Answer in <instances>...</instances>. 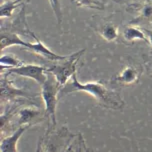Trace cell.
Here are the masks:
<instances>
[{
  "mask_svg": "<svg viewBox=\"0 0 152 152\" xmlns=\"http://www.w3.org/2000/svg\"><path fill=\"white\" fill-rule=\"evenodd\" d=\"M76 91H82L90 94L91 96H93V98L96 99L99 105L108 109L119 110L124 106V100L118 91L109 89L100 81L80 83L77 79L76 73L72 75L70 82L67 83L60 90L59 98Z\"/></svg>",
  "mask_w": 152,
  "mask_h": 152,
  "instance_id": "cell-1",
  "label": "cell"
},
{
  "mask_svg": "<svg viewBox=\"0 0 152 152\" xmlns=\"http://www.w3.org/2000/svg\"><path fill=\"white\" fill-rule=\"evenodd\" d=\"M74 135L66 126L57 131L48 128L38 142L36 152H63Z\"/></svg>",
  "mask_w": 152,
  "mask_h": 152,
  "instance_id": "cell-2",
  "label": "cell"
},
{
  "mask_svg": "<svg viewBox=\"0 0 152 152\" xmlns=\"http://www.w3.org/2000/svg\"><path fill=\"white\" fill-rule=\"evenodd\" d=\"M41 86L42 89L40 95L44 102L46 118L50 120L49 129L56 130V106L57 101L59 99V92L61 90V87L58 85L54 76L51 73H48L47 80Z\"/></svg>",
  "mask_w": 152,
  "mask_h": 152,
  "instance_id": "cell-3",
  "label": "cell"
},
{
  "mask_svg": "<svg viewBox=\"0 0 152 152\" xmlns=\"http://www.w3.org/2000/svg\"><path fill=\"white\" fill-rule=\"evenodd\" d=\"M84 52H85V49L77 51L73 54H70L63 60L56 61L55 65L48 67V73H51L54 76L56 82L58 83L61 89L66 85L67 81L72 77V75L76 73L77 63L79 61L80 56Z\"/></svg>",
  "mask_w": 152,
  "mask_h": 152,
  "instance_id": "cell-4",
  "label": "cell"
},
{
  "mask_svg": "<svg viewBox=\"0 0 152 152\" xmlns=\"http://www.w3.org/2000/svg\"><path fill=\"white\" fill-rule=\"evenodd\" d=\"M1 102H12V103H25L32 100L35 94L29 93L24 89L15 87L12 81L8 79V73L1 74Z\"/></svg>",
  "mask_w": 152,
  "mask_h": 152,
  "instance_id": "cell-5",
  "label": "cell"
},
{
  "mask_svg": "<svg viewBox=\"0 0 152 152\" xmlns=\"http://www.w3.org/2000/svg\"><path fill=\"white\" fill-rule=\"evenodd\" d=\"M8 75L10 74H16L23 77L30 78L36 81L38 84L43 85L48 78V67L41 66V65L36 64H23L19 67H15L12 69L7 70Z\"/></svg>",
  "mask_w": 152,
  "mask_h": 152,
  "instance_id": "cell-6",
  "label": "cell"
},
{
  "mask_svg": "<svg viewBox=\"0 0 152 152\" xmlns=\"http://www.w3.org/2000/svg\"><path fill=\"white\" fill-rule=\"evenodd\" d=\"M143 68L138 63L128 64L122 71L113 78V83L128 86L138 82L142 75Z\"/></svg>",
  "mask_w": 152,
  "mask_h": 152,
  "instance_id": "cell-7",
  "label": "cell"
},
{
  "mask_svg": "<svg viewBox=\"0 0 152 152\" xmlns=\"http://www.w3.org/2000/svg\"><path fill=\"white\" fill-rule=\"evenodd\" d=\"M31 36L36 40L35 43H31V42H27L26 43V46L24 48L29 51H32L34 52L35 54L37 55H40L42 57H45V58L49 59V60H52V61H59V60H63V59L67 58L68 55H65V56H62V55H58V54L52 52L49 48L46 47V46L43 44V43L40 41L39 39L36 37L33 32H31Z\"/></svg>",
  "mask_w": 152,
  "mask_h": 152,
  "instance_id": "cell-8",
  "label": "cell"
},
{
  "mask_svg": "<svg viewBox=\"0 0 152 152\" xmlns=\"http://www.w3.org/2000/svg\"><path fill=\"white\" fill-rule=\"evenodd\" d=\"M30 126H21L13 131V133L9 136H2L1 137V144L0 149L1 152H18L17 150V143L22 134L26 131Z\"/></svg>",
  "mask_w": 152,
  "mask_h": 152,
  "instance_id": "cell-9",
  "label": "cell"
},
{
  "mask_svg": "<svg viewBox=\"0 0 152 152\" xmlns=\"http://www.w3.org/2000/svg\"><path fill=\"white\" fill-rule=\"evenodd\" d=\"M27 41L21 39L18 36V33L12 31H5L1 30L0 32V49L3 51L5 48L10 47V46H21L25 47Z\"/></svg>",
  "mask_w": 152,
  "mask_h": 152,
  "instance_id": "cell-10",
  "label": "cell"
},
{
  "mask_svg": "<svg viewBox=\"0 0 152 152\" xmlns=\"http://www.w3.org/2000/svg\"><path fill=\"white\" fill-rule=\"evenodd\" d=\"M63 152H91L81 133L74 135Z\"/></svg>",
  "mask_w": 152,
  "mask_h": 152,
  "instance_id": "cell-11",
  "label": "cell"
},
{
  "mask_svg": "<svg viewBox=\"0 0 152 152\" xmlns=\"http://www.w3.org/2000/svg\"><path fill=\"white\" fill-rule=\"evenodd\" d=\"M123 38L128 42H133L135 40H143L145 42H148L147 36L144 33V31L134 26H127L124 28Z\"/></svg>",
  "mask_w": 152,
  "mask_h": 152,
  "instance_id": "cell-12",
  "label": "cell"
},
{
  "mask_svg": "<svg viewBox=\"0 0 152 152\" xmlns=\"http://www.w3.org/2000/svg\"><path fill=\"white\" fill-rule=\"evenodd\" d=\"M23 64H25V63L11 53L2 54L1 57H0V68H1V70H3L5 68L7 70L12 69V68H15V67L21 66V65H23Z\"/></svg>",
  "mask_w": 152,
  "mask_h": 152,
  "instance_id": "cell-13",
  "label": "cell"
},
{
  "mask_svg": "<svg viewBox=\"0 0 152 152\" xmlns=\"http://www.w3.org/2000/svg\"><path fill=\"white\" fill-rule=\"evenodd\" d=\"M99 34L106 41H114L118 38V28L113 23H107L98 30Z\"/></svg>",
  "mask_w": 152,
  "mask_h": 152,
  "instance_id": "cell-14",
  "label": "cell"
},
{
  "mask_svg": "<svg viewBox=\"0 0 152 152\" xmlns=\"http://www.w3.org/2000/svg\"><path fill=\"white\" fill-rule=\"evenodd\" d=\"M22 0H12V1H2L0 5V16L2 18L10 17L13 14L15 8L20 6Z\"/></svg>",
  "mask_w": 152,
  "mask_h": 152,
  "instance_id": "cell-15",
  "label": "cell"
},
{
  "mask_svg": "<svg viewBox=\"0 0 152 152\" xmlns=\"http://www.w3.org/2000/svg\"><path fill=\"white\" fill-rule=\"evenodd\" d=\"M73 1L78 7H88L97 10L105 9V5L101 0H73Z\"/></svg>",
  "mask_w": 152,
  "mask_h": 152,
  "instance_id": "cell-16",
  "label": "cell"
},
{
  "mask_svg": "<svg viewBox=\"0 0 152 152\" xmlns=\"http://www.w3.org/2000/svg\"><path fill=\"white\" fill-rule=\"evenodd\" d=\"M141 19H147V20L152 22V2H147L146 4L140 7L139 18L135 21L141 20Z\"/></svg>",
  "mask_w": 152,
  "mask_h": 152,
  "instance_id": "cell-17",
  "label": "cell"
},
{
  "mask_svg": "<svg viewBox=\"0 0 152 152\" xmlns=\"http://www.w3.org/2000/svg\"><path fill=\"white\" fill-rule=\"evenodd\" d=\"M49 3L51 5V7H52V10L56 17L57 22H58V24H61L62 19H63V15H62L60 0H49Z\"/></svg>",
  "mask_w": 152,
  "mask_h": 152,
  "instance_id": "cell-18",
  "label": "cell"
},
{
  "mask_svg": "<svg viewBox=\"0 0 152 152\" xmlns=\"http://www.w3.org/2000/svg\"><path fill=\"white\" fill-rule=\"evenodd\" d=\"M143 31L146 33V36H147L148 39V43L152 46V30H149V29H143Z\"/></svg>",
  "mask_w": 152,
  "mask_h": 152,
  "instance_id": "cell-19",
  "label": "cell"
},
{
  "mask_svg": "<svg viewBox=\"0 0 152 152\" xmlns=\"http://www.w3.org/2000/svg\"><path fill=\"white\" fill-rule=\"evenodd\" d=\"M145 68H146V71H147V73L149 74V76H151V77H152V60L146 63Z\"/></svg>",
  "mask_w": 152,
  "mask_h": 152,
  "instance_id": "cell-20",
  "label": "cell"
},
{
  "mask_svg": "<svg viewBox=\"0 0 152 152\" xmlns=\"http://www.w3.org/2000/svg\"><path fill=\"white\" fill-rule=\"evenodd\" d=\"M117 1H123V0H117Z\"/></svg>",
  "mask_w": 152,
  "mask_h": 152,
  "instance_id": "cell-21",
  "label": "cell"
}]
</instances>
